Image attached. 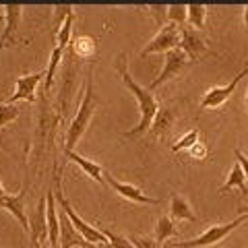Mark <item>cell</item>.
Returning a JSON list of instances; mask_svg holds the SVG:
<instances>
[{
  "mask_svg": "<svg viewBox=\"0 0 248 248\" xmlns=\"http://www.w3.org/2000/svg\"><path fill=\"white\" fill-rule=\"evenodd\" d=\"M114 66H116V71H118V75H120V79H122V83H124V87H126V89L135 95L137 106H139V112H141V122H139L135 128H130L124 137H128V139H130V137L143 135V133H147V130L151 128V122H153L155 114H157V110H159V104H157V99L153 97V93H151L149 89L141 87V85H139V83L133 79V77H130V73H128V56H126V52H120L118 56H116Z\"/></svg>",
  "mask_w": 248,
  "mask_h": 248,
  "instance_id": "1",
  "label": "cell"
},
{
  "mask_svg": "<svg viewBox=\"0 0 248 248\" xmlns=\"http://www.w3.org/2000/svg\"><path fill=\"white\" fill-rule=\"evenodd\" d=\"M97 108V97H95V89H93V62L87 71V81H85L83 87V99L79 104V110H77L75 118L71 122V126L66 130V139H64V151H75L77 143L81 141V137L85 135V130L89 128V124L93 120V114H95Z\"/></svg>",
  "mask_w": 248,
  "mask_h": 248,
  "instance_id": "2",
  "label": "cell"
},
{
  "mask_svg": "<svg viewBox=\"0 0 248 248\" xmlns=\"http://www.w3.org/2000/svg\"><path fill=\"white\" fill-rule=\"evenodd\" d=\"M248 221V215L242 213L238 215L236 219H232L228 223H217V226H211L209 230H205L201 236L192 238V240H182V242H172L170 246L172 248H205V246H211V244H217L219 240L228 238L232 232H234L236 228H240L242 223Z\"/></svg>",
  "mask_w": 248,
  "mask_h": 248,
  "instance_id": "3",
  "label": "cell"
},
{
  "mask_svg": "<svg viewBox=\"0 0 248 248\" xmlns=\"http://www.w3.org/2000/svg\"><path fill=\"white\" fill-rule=\"evenodd\" d=\"M54 199H56V203L62 207L60 211L64 213V215L68 217V219H71L73 228H75L77 232H79V234H81L85 240H87V242H91V244H106V242H108V238L102 234V230L93 228L91 223L85 221L81 215H77V213H75L73 205L64 199V195H62V186H60V178H58V176H56V188H54Z\"/></svg>",
  "mask_w": 248,
  "mask_h": 248,
  "instance_id": "4",
  "label": "cell"
},
{
  "mask_svg": "<svg viewBox=\"0 0 248 248\" xmlns=\"http://www.w3.org/2000/svg\"><path fill=\"white\" fill-rule=\"evenodd\" d=\"M27 219L29 248H46V242H48V199H46V195L37 199V205L27 215Z\"/></svg>",
  "mask_w": 248,
  "mask_h": 248,
  "instance_id": "5",
  "label": "cell"
},
{
  "mask_svg": "<svg viewBox=\"0 0 248 248\" xmlns=\"http://www.w3.org/2000/svg\"><path fill=\"white\" fill-rule=\"evenodd\" d=\"M190 66V58L186 56V54L180 50V48H174L164 54V68H161V73L157 79H153L151 85H149V91L161 87L164 83L176 79V77H180L186 68Z\"/></svg>",
  "mask_w": 248,
  "mask_h": 248,
  "instance_id": "6",
  "label": "cell"
},
{
  "mask_svg": "<svg viewBox=\"0 0 248 248\" xmlns=\"http://www.w3.org/2000/svg\"><path fill=\"white\" fill-rule=\"evenodd\" d=\"M174 48H180V27L174 25V23H166L157 31V35L141 50V58H147L151 54H161V52L166 54Z\"/></svg>",
  "mask_w": 248,
  "mask_h": 248,
  "instance_id": "7",
  "label": "cell"
},
{
  "mask_svg": "<svg viewBox=\"0 0 248 248\" xmlns=\"http://www.w3.org/2000/svg\"><path fill=\"white\" fill-rule=\"evenodd\" d=\"M244 77H248V66H244L228 85H219V87L209 89L203 95V99H201V108H203V110H217L219 106H223L232 97V93L236 91V87L240 85V81H242Z\"/></svg>",
  "mask_w": 248,
  "mask_h": 248,
  "instance_id": "8",
  "label": "cell"
},
{
  "mask_svg": "<svg viewBox=\"0 0 248 248\" xmlns=\"http://www.w3.org/2000/svg\"><path fill=\"white\" fill-rule=\"evenodd\" d=\"M46 73H31V75H23L15 83V91L13 95L6 99V104H17V102H29L33 104L37 97V85L44 81Z\"/></svg>",
  "mask_w": 248,
  "mask_h": 248,
  "instance_id": "9",
  "label": "cell"
},
{
  "mask_svg": "<svg viewBox=\"0 0 248 248\" xmlns=\"http://www.w3.org/2000/svg\"><path fill=\"white\" fill-rule=\"evenodd\" d=\"M104 184H110L112 190H116L122 199L130 201V203H139V205H157V199L147 197L145 192L139 188V186L128 184V182H122V180H118V178H114L110 172H104Z\"/></svg>",
  "mask_w": 248,
  "mask_h": 248,
  "instance_id": "10",
  "label": "cell"
},
{
  "mask_svg": "<svg viewBox=\"0 0 248 248\" xmlns=\"http://www.w3.org/2000/svg\"><path fill=\"white\" fill-rule=\"evenodd\" d=\"M180 50L190 58V62H199L209 54L207 42L188 25L180 27Z\"/></svg>",
  "mask_w": 248,
  "mask_h": 248,
  "instance_id": "11",
  "label": "cell"
},
{
  "mask_svg": "<svg viewBox=\"0 0 248 248\" xmlns=\"http://www.w3.org/2000/svg\"><path fill=\"white\" fill-rule=\"evenodd\" d=\"M2 13H4V27H2V35H0V50L15 44V35H17V29H19L23 6L21 4H2Z\"/></svg>",
  "mask_w": 248,
  "mask_h": 248,
  "instance_id": "12",
  "label": "cell"
},
{
  "mask_svg": "<svg viewBox=\"0 0 248 248\" xmlns=\"http://www.w3.org/2000/svg\"><path fill=\"white\" fill-rule=\"evenodd\" d=\"M23 199H25V188H23L19 195H0V207L15 217V219L21 223L23 230L29 232V219H27V213H25Z\"/></svg>",
  "mask_w": 248,
  "mask_h": 248,
  "instance_id": "13",
  "label": "cell"
},
{
  "mask_svg": "<svg viewBox=\"0 0 248 248\" xmlns=\"http://www.w3.org/2000/svg\"><path fill=\"white\" fill-rule=\"evenodd\" d=\"M174 122H176V110L174 108L159 106V110H157V114H155V118L151 122V128H149L151 137H157V139L168 137L174 128Z\"/></svg>",
  "mask_w": 248,
  "mask_h": 248,
  "instance_id": "14",
  "label": "cell"
},
{
  "mask_svg": "<svg viewBox=\"0 0 248 248\" xmlns=\"http://www.w3.org/2000/svg\"><path fill=\"white\" fill-rule=\"evenodd\" d=\"M170 217L174 221H197L199 219L197 213L192 211L190 203L182 195H178V192H174L170 197Z\"/></svg>",
  "mask_w": 248,
  "mask_h": 248,
  "instance_id": "15",
  "label": "cell"
},
{
  "mask_svg": "<svg viewBox=\"0 0 248 248\" xmlns=\"http://www.w3.org/2000/svg\"><path fill=\"white\" fill-rule=\"evenodd\" d=\"M48 199V244L50 248H58V238H60V219L56 211V199H54V190L46 192Z\"/></svg>",
  "mask_w": 248,
  "mask_h": 248,
  "instance_id": "16",
  "label": "cell"
},
{
  "mask_svg": "<svg viewBox=\"0 0 248 248\" xmlns=\"http://www.w3.org/2000/svg\"><path fill=\"white\" fill-rule=\"evenodd\" d=\"M66 157L71 159L73 164L79 166L89 178H93V180H97V182H104V168L99 166V164H95V161H91L87 157H83V155H79L77 151H68Z\"/></svg>",
  "mask_w": 248,
  "mask_h": 248,
  "instance_id": "17",
  "label": "cell"
},
{
  "mask_svg": "<svg viewBox=\"0 0 248 248\" xmlns=\"http://www.w3.org/2000/svg\"><path fill=\"white\" fill-rule=\"evenodd\" d=\"M62 56H64V50L54 46V50L50 54V62H48V68H46V77H44V91H50L54 81H56V73H58V66L62 62Z\"/></svg>",
  "mask_w": 248,
  "mask_h": 248,
  "instance_id": "18",
  "label": "cell"
},
{
  "mask_svg": "<svg viewBox=\"0 0 248 248\" xmlns=\"http://www.w3.org/2000/svg\"><path fill=\"white\" fill-rule=\"evenodd\" d=\"M178 236V230H176V223L170 215H159L157 217V223H155V240L159 244H164L166 240Z\"/></svg>",
  "mask_w": 248,
  "mask_h": 248,
  "instance_id": "19",
  "label": "cell"
},
{
  "mask_svg": "<svg viewBox=\"0 0 248 248\" xmlns=\"http://www.w3.org/2000/svg\"><path fill=\"white\" fill-rule=\"evenodd\" d=\"M95 52V40L89 35H79L71 42V54L75 58H91Z\"/></svg>",
  "mask_w": 248,
  "mask_h": 248,
  "instance_id": "20",
  "label": "cell"
},
{
  "mask_svg": "<svg viewBox=\"0 0 248 248\" xmlns=\"http://www.w3.org/2000/svg\"><path fill=\"white\" fill-rule=\"evenodd\" d=\"M232 188H240L242 192H246V176H244V172H242V168H240V164L236 161L234 166H232V170H230V174H228V180L223 182V186H221V192H228V190H232Z\"/></svg>",
  "mask_w": 248,
  "mask_h": 248,
  "instance_id": "21",
  "label": "cell"
},
{
  "mask_svg": "<svg viewBox=\"0 0 248 248\" xmlns=\"http://www.w3.org/2000/svg\"><path fill=\"white\" fill-rule=\"evenodd\" d=\"M188 15H186V23L192 29H205V21H207V6L205 4H188Z\"/></svg>",
  "mask_w": 248,
  "mask_h": 248,
  "instance_id": "22",
  "label": "cell"
},
{
  "mask_svg": "<svg viewBox=\"0 0 248 248\" xmlns=\"http://www.w3.org/2000/svg\"><path fill=\"white\" fill-rule=\"evenodd\" d=\"M73 25H75V15H71L64 23H62V27L58 29V33H56V46L58 48H62V50H66L68 46H71V35H73Z\"/></svg>",
  "mask_w": 248,
  "mask_h": 248,
  "instance_id": "23",
  "label": "cell"
},
{
  "mask_svg": "<svg viewBox=\"0 0 248 248\" xmlns=\"http://www.w3.org/2000/svg\"><path fill=\"white\" fill-rule=\"evenodd\" d=\"M73 13V6L71 4H56L52 9V27H54V33H58V29L62 27V23H64Z\"/></svg>",
  "mask_w": 248,
  "mask_h": 248,
  "instance_id": "24",
  "label": "cell"
},
{
  "mask_svg": "<svg viewBox=\"0 0 248 248\" xmlns=\"http://www.w3.org/2000/svg\"><path fill=\"white\" fill-rule=\"evenodd\" d=\"M197 143H199V128H192V130H188L186 135L180 137V141L172 145V151H174V153L188 151L190 147H192V145H197Z\"/></svg>",
  "mask_w": 248,
  "mask_h": 248,
  "instance_id": "25",
  "label": "cell"
},
{
  "mask_svg": "<svg viewBox=\"0 0 248 248\" xmlns=\"http://www.w3.org/2000/svg\"><path fill=\"white\" fill-rule=\"evenodd\" d=\"M186 15H188L186 4H170L168 6V19H170V23H174L178 27L186 25Z\"/></svg>",
  "mask_w": 248,
  "mask_h": 248,
  "instance_id": "26",
  "label": "cell"
},
{
  "mask_svg": "<svg viewBox=\"0 0 248 248\" xmlns=\"http://www.w3.org/2000/svg\"><path fill=\"white\" fill-rule=\"evenodd\" d=\"M102 234L108 240H110V248H135L133 242H130V238H124V236L114 234L112 230H102Z\"/></svg>",
  "mask_w": 248,
  "mask_h": 248,
  "instance_id": "27",
  "label": "cell"
},
{
  "mask_svg": "<svg viewBox=\"0 0 248 248\" xmlns=\"http://www.w3.org/2000/svg\"><path fill=\"white\" fill-rule=\"evenodd\" d=\"M19 116V108L17 106H13V104H0V128L4 126V124H9L13 122L15 118Z\"/></svg>",
  "mask_w": 248,
  "mask_h": 248,
  "instance_id": "28",
  "label": "cell"
},
{
  "mask_svg": "<svg viewBox=\"0 0 248 248\" xmlns=\"http://www.w3.org/2000/svg\"><path fill=\"white\" fill-rule=\"evenodd\" d=\"M147 11H149L155 19L159 23V29L166 25V17H168V6L166 4H151V6H145Z\"/></svg>",
  "mask_w": 248,
  "mask_h": 248,
  "instance_id": "29",
  "label": "cell"
},
{
  "mask_svg": "<svg viewBox=\"0 0 248 248\" xmlns=\"http://www.w3.org/2000/svg\"><path fill=\"white\" fill-rule=\"evenodd\" d=\"M135 248H164L155 238H147V236H141V238H130Z\"/></svg>",
  "mask_w": 248,
  "mask_h": 248,
  "instance_id": "30",
  "label": "cell"
},
{
  "mask_svg": "<svg viewBox=\"0 0 248 248\" xmlns=\"http://www.w3.org/2000/svg\"><path fill=\"white\" fill-rule=\"evenodd\" d=\"M188 155H190V157H195V159H205L207 157V147L199 141L197 145H192L188 149Z\"/></svg>",
  "mask_w": 248,
  "mask_h": 248,
  "instance_id": "31",
  "label": "cell"
},
{
  "mask_svg": "<svg viewBox=\"0 0 248 248\" xmlns=\"http://www.w3.org/2000/svg\"><path fill=\"white\" fill-rule=\"evenodd\" d=\"M234 155H236V161L240 164V168H242V172H244L246 180H248V157L240 149H234Z\"/></svg>",
  "mask_w": 248,
  "mask_h": 248,
  "instance_id": "32",
  "label": "cell"
},
{
  "mask_svg": "<svg viewBox=\"0 0 248 248\" xmlns=\"http://www.w3.org/2000/svg\"><path fill=\"white\" fill-rule=\"evenodd\" d=\"M242 213L248 215V205H240V207H238V215H242Z\"/></svg>",
  "mask_w": 248,
  "mask_h": 248,
  "instance_id": "33",
  "label": "cell"
},
{
  "mask_svg": "<svg viewBox=\"0 0 248 248\" xmlns=\"http://www.w3.org/2000/svg\"><path fill=\"white\" fill-rule=\"evenodd\" d=\"M244 25H246V29H248V4L244 6Z\"/></svg>",
  "mask_w": 248,
  "mask_h": 248,
  "instance_id": "34",
  "label": "cell"
},
{
  "mask_svg": "<svg viewBox=\"0 0 248 248\" xmlns=\"http://www.w3.org/2000/svg\"><path fill=\"white\" fill-rule=\"evenodd\" d=\"M0 195H9V192L4 190V186H2V182H0Z\"/></svg>",
  "mask_w": 248,
  "mask_h": 248,
  "instance_id": "35",
  "label": "cell"
},
{
  "mask_svg": "<svg viewBox=\"0 0 248 248\" xmlns=\"http://www.w3.org/2000/svg\"><path fill=\"white\" fill-rule=\"evenodd\" d=\"M246 110H248V87H246Z\"/></svg>",
  "mask_w": 248,
  "mask_h": 248,
  "instance_id": "36",
  "label": "cell"
},
{
  "mask_svg": "<svg viewBox=\"0 0 248 248\" xmlns=\"http://www.w3.org/2000/svg\"><path fill=\"white\" fill-rule=\"evenodd\" d=\"M46 248H50V246H46Z\"/></svg>",
  "mask_w": 248,
  "mask_h": 248,
  "instance_id": "37",
  "label": "cell"
}]
</instances>
